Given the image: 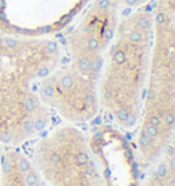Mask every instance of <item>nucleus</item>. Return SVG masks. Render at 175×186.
Wrapping results in <instances>:
<instances>
[{
    "label": "nucleus",
    "instance_id": "1",
    "mask_svg": "<svg viewBox=\"0 0 175 186\" xmlns=\"http://www.w3.org/2000/svg\"><path fill=\"white\" fill-rule=\"evenodd\" d=\"M119 8L116 0H92L64 37L56 67L40 83L44 104L70 125L90 122L100 111L99 82Z\"/></svg>",
    "mask_w": 175,
    "mask_h": 186
},
{
    "label": "nucleus",
    "instance_id": "2",
    "mask_svg": "<svg viewBox=\"0 0 175 186\" xmlns=\"http://www.w3.org/2000/svg\"><path fill=\"white\" fill-rule=\"evenodd\" d=\"M62 45L52 37L0 32V144L19 146L45 133L52 112L40 83L60 60Z\"/></svg>",
    "mask_w": 175,
    "mask_h": 186
},
{
    "label": "nucleus",
    "instance_id": "3",
    "mask_svg": "<svg viewBox=\"0 0 175 186\" xmlns=\"http://www.w3.org/2000/svg\"><path fill=\"white\" fill-rule=\"evenodd\" d=\"M153 36V4L119 18L99 82V105L121 130L137 127Z\"/></svg>",
    "mask_w": 175,
    "mask_h": 186
},
{
    "label": "nucleus",
    "instance_id": "4",
    "mask_svg": "<svg viewBox=\"0 0 175 186\" xmlns=\"http://www.w3.org/2000/svg\"><path fill=\"white\" fill-rule=\"evenodd\" d=\"M175 0H155L153 36L134 141L140 170L152 168L174 142Z\"/></svg>",
    "mask_w": 175,
    "mask_h": 186
},
{
    "label": "nucleus",
    "instance_id": "5",
    "mask_svg": "<svg viewBox=\"0 0 175 186\" xmlns=\"http://www.w3.org/2000/svg\"><path fill=\"white\" fill-rule=\"evenodd\" d=\"M41 186H104L88 134L77 125L43 133L33 152Z\"/></svg>",
    "mask_w": 175,
    "mask_h": 186
},
{
    "label": "nucleus",
    "instance_id": "6",
    "mask_svg": "<svg viewBox=\"0 0 175 186\" xmlns=\"http://www.w3.org/2000/svg\"><path fill=\"white\" fill-rule=\"evenodd\" d=\"M88 142L104 186H140L141 170L134 144L112 123L96 127Z\"/></svg>",
    "mask_w": 175,
    "mask_h": 186
},
{
    "label": "nucleus",
    "instance_id": "7",
    "mask_svg": "<svg viewBox=\"0 0 175 186\" xmlns=\"http://www.w3.org/2000/svg\"><path fill=\"white\" fill-rule=\"evenodd\" d=\"M0 186H41L33 160L18 146H7L3 151Z\"/></svg>",
    "mask_w": 175,
    "mask_h": 186
},
{
    "label": "nucleus",
    "instance_id": "8",
    "mask_svg": "<svg viewBox=\"0 0 175 186\" xmlns=\"http://www.w3.org/2000/svg\"><path fill=\"white\" fill-rule=\"evenodd\" d=\"M140 186H175V157L174 142L167 148L157 163L149 168V173Z\"/></svg>",
    "mask_w": 175,
    "mask_h": 186
},
{
    "label": "nucleus",
    "instance_id": "9",
    "mask_svg": "<svg viewBox=\"0 0 175 186\" xmlns=\"http://www.w3.org/2000/svg\"><path fill=\"white\" fill-rule=\"evenodd\" d=\"M153 0H116L119 7H126V8L137 10L140 7H144L147 4H151Z\"/></svg>",
    "mask_w": 175,
    "mask_h": 186
},
{
    "label": "nucleus",
    "instance_id": "10",
    "mask_svg": "<svg viewBox=\"0 0 175 186\" xmlns=\"http://www.w3.org/2000/svg\"><path fill=\"white\" fill-rule=\"evenodd\" d=\"M3 151H4L3 149V145L0 144V167H2V160H3Z\"/></svg>",
    "mask_w": 175,
    "mask_h": 186
}]
</instances>
